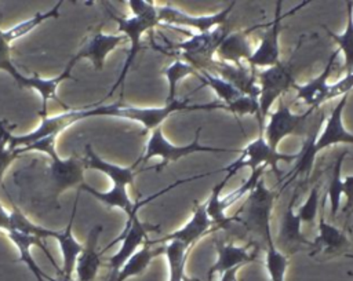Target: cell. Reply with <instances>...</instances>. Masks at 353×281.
I'll list each match as a JSON object with an SVG mask.
<instances>
[{
    "mask_svg": "<svg viewBox=\"0 0 353 281\" xmlns=\"http://www.w3.org/2000/svg\"><path fill=\"white\" fill-rule=\"evenodd\" d=\"M226 109L223 103H204V105H189V99H175L172 102L164 103L156 107H141L124 103H110V105H97L83 107V118L88 117H117L130 121L139 123L145 131H153L161 127L163 121L171 114L179 110H215Z\"/></svg>",
    "mask_w": 353,
    "mask_h": 281,
    "instance_id": "6da1fadb",
    "label": "cell"
},
{
    "mask_svg": "<svg viewBox=\"0 0 353 281\" xmlns=\"http://www.w3.org/2000/svg\"><path fill=\"white\" fill-rule=\"evenodd\" d=\"M127 6L130 7V10L132 12L131 17H119V15H114L109 11V15L117 23L119 32L121 34H124L125 39L130 41V48H128L125 61L123 63V67L120 70V74H119L117 80L114 81V84L112 85L110 91L108 92L106 98L113 95V92L119 87L124 85L125 77H127L138 52L141 51L142 36L145 34V32L153 29L157 23H160L156 3L142 1V0H131V1L127 3Z\"/></svg>",
    "mask_w": 353,
    "mask_h": 281,
    "instance_id": "7a4b0ae2",
    "label": "cell"
},
{
    "mask_svg": "<svg viewBox=\"0 0 353 281\" xmlns=\"http://www.w3.org/2000/svg\"><path fill=\"white\" fill-rule=\"evenodd\" d=\"M55 136H48L33 142L26 147H18V153L41 152L50 157V187L52 198H58L65 190L80 187L84 183V161L76 156L61 158L55 150Z\"/></svg>",
    "mask_w": 353,
    "mask_h": 281,
    "instance_id": "3957f363",
    "label": "cell"
},
{
    "mask_svg": "<svg viewBox=\"0 0 353 281\" xmlns=\"http://www.w3.org/2000/svg\"><path fill=\"white\" fill-rule=\"evenodd\" d=\"M276 200V193L265 185L263 176L255 185V187L247 194V198L230 216L232 222L240 223L247 231L258 236L263 242L273 238L270 218Z\"/></svg>",
    "mask_w": 353,
    "mask_h": 281,
    "instance_id": "277c9868",
    "label": "cell"
},
{
    "mask_svg": "<svg viewBox=\"0 0 353 281\" xmlns=\"http://www.w3.org/2000/svg\"><path fill=\"white\" fill-rule=\"evenodd\" d=\"M316 114V110L307 109L305 113H294L283 99H280L277 109L269 112L268 123L263 127V136L272 149L277 150L279 143L287 136H301L306 138L316 124L324 120V116L319 118H312Z\"/></svg>",
    "mask_w": 353,
    "mask_h": 281,
    "instance_id": "5b68a950",
    "label": "cell"
},
{
    "mask_svg": "<svg viewBox=\"0 0 353 281\" xmlns=\"http://www.w3.org/2000/svg\"><path fill=\"white\" fill-rule=\"evenodd\" d=\"M200 132H201V127H199L196 129L194 134V139L190 143L186 145H174L171 143L164 132L163 128L159 127L153 131H150V135L145 143V149L143 153L141 156V158L134 164L137 165L141 161H148L153 157H160L161 161L160 164L156 167V171H161L168 163H174L178 161L182 157H188L190 154L194 153H240V149H229V147H212V146H207V145H201L200 143Z\"/></svg>",
    "mask_w": 353,
    "mask_h": 281,
    "instance_id": "8992f818",
    "label": "cell"
},
{
    "mask_svg": "<svg viewBox=\"0 0 353 281\" xmlns=\"http://www.w3.org/2000/svg\"><path fill=\"white\" fill-rule=\"evenodd\" d=\"M256 83L259 88V134H263L265 120L270 112V107L276 101L281 99L284 94L294 90L296 85L292 59H281L274 66L256 70Z\"/></svg>",
    "mask_w": 353,
    "mask_h": 281,
    "instance_id": "52a82bcc",
    "label": "cell"
},
{
    "mask_svg": "<svg viewBox=\"0 0 353 281\" xmlns=\"http://www.w3.org/2000/svg\"><path fill=\"white\" fill-rule=\"evenodd\" d=\"M295 160H296V154H285L272 149L270 145L266 142L263 134H259L254 140L247 143V146L240 152V156L236 161H233L230 165L225 168H221V171H226L236 175L237 171H240L244 167H250L251 171L259 167H266V168H272V171L277 175L279 180L281 182L283 172L279 169V163L280 161L291 163Z\"/></svg>",
    "mask_w": 353,
    "mask_h": 281,
    "instance_id": "ba28073f",
    "label": "cell"
},
{
    "mask_svg": "<svg viewBox=\"0 0 353 281\" xmlns=\"http://www.w3.org/2000/svg\"><path fill=\"white\" fill-rule=\"evenodd\" d=\"M309 4V1L298 4L295 8H292L288 12H281L283 1H276V8H274V17L270 23H268V30L262 34L261 41L256 48H254L252 55L245 61L248 66L254 70H261L266 69L270 66H274L281 61V50H280V33L283 29V19L287 18L288 15L294 14L299 8L305 7Z\"/></svg>",
    "mask_w": 353,
    "mask_h": 281,
    "instance_id": "9c48e42d",
    "label": "cell"
},
{
    "mask_svg": "<svg viewBox=\"0 0 353 281\" xmlns=\"http://www.w3.org/2000/svg\"><path fill=\"white\" fill-rule=\"evenodd\" d=\"M228 33L229 29L226 25L216 26L204 33H193L188 40L176 43L175 50L183 56V61L200 70L212 63V56Z\"/></svg>",
    "mask_w": 353,
    "mask_h": 281,
    "instance_id": "30bf717a",
    "label": "cell"
},
{
    "mask_svg": "<svg viewBox=\"0 0 353 281\" xmlns=\"http://www.w3.org/2000/svg\"><path fill=\"white\" fill-rule=\"evenodd\" d=\"M299 196V187H295L279 223V231L276 236L274 245L287 256H291L299 251L313 248V241H309L302 231V222L294 211L295 201Z\"/></svg>",
    "mask_w": 353,
    "mask_h": 281,
    "instance_id": "8fae6325",
    "label": "cell"
},
{
    "mask_svg": "<svg viewBox=\"0 0 353 281\" xmlns=\"http://www.w3.org/2000/svg\"><path fill=\"white\" fill-rule=\"evenodd\" d=\"M157 6V14L160 22H167L176 26H186L190 29H194L197 33L208 32L216 26L226 25L228 18L236 6V1H232L226 4L225 8L215 14L208 15H193L185 11H181L179 8L171 6V4H156Z\"/></svg>",
    "mask_w": 353,
    "mask_h": 281,
    "instance_id": "7c38bea8",
    "label": "cell"
},
{
    "mask_svg": "<svg viewBox=\"0 0 353 281\" xmlns=\"http://www.w3.org/2000/svg\"><path fill=\"white\" fill-rule=\"evenodd\" d=\"M125 36L121 33H105L101 26L90 33L81 43L80 48L70 56L68 65L72 67L81 59H88L97 72L103 69V63L108 55L114 51L120 44L125 41Z\"/></svg>",
    "mask_w": 353,
    "mask_h": 281,
    "instance_id": "4fadbf2b",
    "label": "cell"
},
{
    "mask_svg": "<svg viewBox=\"0 0 353 281\" xmlns=\"http://www.w3.org/2000/svg\"><path fill=\"white\" fill-rule=\"evenodd\" d=\"M156 229L154 226L146 225L143 222H141L138 219V214H134L128 218L124 230L120 236H117L109 245L105 247L103 251L109 249L112 245H114L116 242L121 241V247L119 248V251L112 255L108 260V267L109 271H119L121 269V266L149 240L148 238V233L150 230Z\"/></svg>",
    "mask_w": 353,
    "mask_h": 281,
    "instance_id": "5bb4252c",
    "label": "cell"
},
{
    "mask_svg": "<svg viewBox=\"0 0 353 281\" xmlns=\"http://www.w3.org/2000/svg\"><path fill=\"white\" fill-rule=\"evenodd\" d=\"M215 229L214 223L211 222L207 211H205V205L204 202H199L197 200L193 201V212L192 216L188 219V222L176 229L175 231L150 241L152 244H159V245H164L168 242H179L182 245H185L186 248L192 249V247L204 236L212 233Z\"/></svg>",
    "mask_w": 353,
    "mask_h": 281,
    "instance_id": "9a60e30c",
    "label": "cell"
},
{
    "mask_svg": "<svg viewBox=\"0 0 353 281\" xmlns=\"http://www.w3.org/2000/svg\"><path fill=\"white\" fill-rule=\"evenodd\" d=\"M81 112H83V107H77V109H68L63 113H59L55 116H43L36 129L23 135H12L11 146L14 149L26 147L43 138H48V136L57 138L59 132H62L76 121L83 120Z\"/></svg>",
    "mask_w": 353,
    "mask_h": 281,
    "instance_id": "2e32d148",
    "label": "cell"
},
{
    "mask_svg": "<svg viewBox=\"0 0 353 281\" xmlns=\"http://www.w3.org/2000/svg\"><path fill=\"white\" fill-rule=\"evenodd\" d=\"M325 196L320 201L317 218V237L313 241L312 255L323 252L324 255H342L350 247V241L343 230L338 229L325 219Z\"/></svg>",
    "mask_w": 353,
    "mask_h": 281,
    "instance_id": "e0dca14e",
    "label": "cell"
},
{
    "mask_svg": "<svg viewBox=\"0 0 353 281\" xmlns=\"http://www.w3.org/2000/svg\"><path fill=\"white\" fill-rule=\"evenodd\" d=\"M252 247H256L254 244L250 245H236L230 241H221L215 238V251H216V259L214 264H211L207 278L208 281L212 280L214 274H222L226 270L239 269L244 264H248L250 262H254L256 259V248L251 249Z\"/></svg>",
    "mask_w": 353,
    "mask_h": 281,
    "instance_id": "ac0fdd59",
    "label": "cell"
},
{
    "mask_svg": "<svg viewBox=\"0 0 353 281\" xmlns=\"http://www.w3.org/2000/svg\"><path fill=\"white\" fill-rule=\"evenodd\" d=\"M347 99H349V94L342 95L341 98H338V102L332 106L325 120V125L323 127L321 132L316 138V142H314L316 153L338 143L353 145V132L346 129V127L343 125V117H342Z\"/></svg>",
    "mask_w": 353,
    "mask_h": 281,
    "instance_id": "d6986e66",
    "label": "cell"
},
{
    "mask_svg": "<svg viewBox=\"0 0 353 281\" xmlns=\"http://www.w3.org/2000/svg\"><path fill=\"white\" fill-rule=\"evenodd\" d=\"M338 55V50L332 51L325 67L321 70V73L319 76H316L314 79H312L310 81L305 83V84H296L295 85V99L302 101L307 109L312 110H320L321 105L327 101H330V83H328V77L332 72L334 63H335V58Z\"/></svg>",
    "mask_w": 353,
    "mask_h": 281,
    "instance_id": "ffe728a7",
    "label": "cell"
},
{
    "mask_svg": "<svg viewBox=\"0 0 353 281\" xmlns=\"http://www.w3.org/2000/svg\"><path fill=\"white\" fill-rule=\"evenodd\" d=\"M102 233V226L95 225L83 245V249L76 260L74 273L77 274L76 281H95L97 274L102 266V252L98 251V240Z\"/></svg>",
    "mask_w": 353,
    "mask_h": 281,
    "instance_id": "44dd1931",
    "label": "cell"
},
{
    "mask_svg": "<svg viewBox=\"0 0 353 281\" xmlns=\"http://www.w3.org/2000/svg\"><path fill=\"white\" fill-rule=\"evenodd\" d=\"M211 66L214 67L215 74L229 81L241 94L258 99L259 88L256 83V70L251 69L250 66H244L241 63L232 65V63L221 62L218 59H214Z\"/></svg>",
    "mask_w": 353,
    "mask_h": 281,
    "instance_id": "7402d4cb",
    "label": "cell"
},
{
    "mask_svg": "<svg viewBox=\"0 0 353 281\" xmlns=\"http://www.w3.org/2000/svg\"><path fill=\"white\" fill-rule=\"evenodd\" d=\"M7 237L11 240V242L17 247L18 249V253H19V260L28 266V269L32 271V274L36 277L37 281H48L50 275H47L36 263V260L33 259L32 253H30V248L32 247H39L41 251H44V253L47 255V258L50 259V262L55 266L58 274L61 273V269L55 264V260L52 259L50 251L47 249V247L44 245V242L41 241V238L39 237H33V236H29V234H23V233H19V231H15V230H11V231H7L6 233Z\"/></svg>",
    "mask_w": 353,
    "mask_h": 281,
    "instance_id": "603a6c76",
    "label": "cell"
},
{
    "mask_svg": "<svg viewBox=\"0 0 353 281\" xmlns=\"http://www.w3.org/2000/svg\"><path fill=\"white\" fill-rule=\"evenodd\" d=\"M255 28L256 26L233 33L229 32L215 52V55H218V61L232 65H240L243 59L247 61L254 52L250 41V33Z\"/></svg>",
    "mask_w": 353,
    "mask_h": 281,
    "instance_id": "cb8c5ba5",
    "label": "cell"
},
{
    "mask_svg": "<svg viewBox=\"0 0 353 281\" xmlns=\"http://www.w3.org/2000/svg\"><path fill=\"white\" fill-rule=\"evenodd\" d=\"M77 194L72 207V214H70V219L66 225V227L61 231L55 230L54 238L58 241L59 244V249H61V256H62V269L61 273L58 275H66V277H72L73 271H74V266H76V260L83 249V245L74 238L72 227H73V220L76 216V211H77Z\"/></svg>",
    "mask_w": 353,
    "mask_h": 281,
    "instance_id": "d4e9b609",
    "label": "cell"
},
{
    "mask_svg": "<svg viewBox=\"0 0 353 281\" xmlns=\"http://www.w3.org/2000/svg\"><path fill=\"white\" fill-rule=\"evenodd\" d=\"M83 161H84L85 168L95 169V171H99V172L105 174L113 182V185H123V186H127V187L134 185V179H135L134 168H135V165L123 167V165L109 163V161L103 160L102 157H99L90 143H87L84 146V158H83Z\"/></svg>",
    "mask_w": 353,
    "mask_h": 281,
    "instance_id": "484cf974",
    "label": "cell"
},
{
    "mask_svg": "<svg viewBox=\"0 0 353 281\" xmlns=\"http://www.w3.org/2000/svg\"><path fill=\"white\" fill-rule=\"evenodd\" d=\"M72 66L66 63L65 69L55 77H50V79H44V77H40L37 74L34 76H25V80L21 85V88H29V90H34L40 98H41V110H40V116H47V103L50 99H57V88L58 85L63 81V80H68V79H72ZM58 101V99H57ZM59 105H62L66 110L68 107L61 102L58 101Z\"/></svg>",
    "mask_w": 353,
    "mask_h": 281,
    "instance_id": "4316f807",
    "label": "cell"
},
{
    "mask_svg": "<svg viewBox=\"0 0 353 281\" xmlns=\"http://www.w3.org/2000/svg\"><path fill=\"white\" fill-rule=\"evenodd\" d=\"M165 245L153 247V244L148 240L119 270L116 281H127L131 277L142 274L150 262L160 253H164Z\"/></svg>",
    "mask_w": 353,
    "mask_h": 281,
    "instance_id": "83f0119b",
    "label": "cell"
},
{
    "mask_svg": "<svg viewBox=\"0 0 353 281\" xmlns=\"http://www.w3.org/2000/svg\"><path fill=\"white\" fill-rule=\"evenodd\" d=\"M328 36L338 44V52L343 54V70L350 73L353 70V1H346V26L342 33L328 30Z\"/></svg>",
    "mask_w": 353,
    "mask_h": 281,
    "instance_id": "f1b7e54d",
    "label": "cell"
},
{
    "mask_svg": "<svg viewBox=\"0 0 353 281\" xmlns=\"http://www.w3.org/2000/svg\"><path fill=\"white\" fill-rule=\"evenodd\" d=\"M196 76L201 81L203 85L210 87L216 94V96L223 102V106L226 107V110H228V107H230L243 95L229 81H226L225 79L219 77L218 74H214L212 72H210L207 69L197 70Z\"/></svg>",
    "mask_w": 353,
    "mask_h": 281,
    "instance_id": "f546056e",
    "label": "cell"
},
{
    "mask_svg": "<svg viewBox=\"0 0 353 281\" xmlns=\"http://www.w3.org/2000/svg\"><path fill=\"white\" fill-rule=\"evenodd\" d=\"M321 121H319L316 124V127L313 128V131L305 138L303 140V145H302V149L299 150V153H296V163H295V167L294 169L290 172V179L288 182H291L292 179H295L296 176H301V175H309L313 165H314V158L317 156V153L314 152V142H316V138L319 136V129L321 127Z\"/></svg>",
    "mask_w": 353,
    "mask_h": 281,
    "instance_id": "4dcf8cb0",
    "label": "cell"
},
{
    "mask_svg": "<svg viewBox=\"0 0 353 281\" xmlns=\"http://www.w3.org/2000/svg\"><path fill=\"white\" fill-rule=\"evenodd\" d=\"M62 6V1H58L57 4H54L50 10L47 11H39L36 12L34 15H32L30 18L22 21V22H18L17 25H14L12 28L7 29V30H3L4 33V37L7 39L8 43L22 37V36H26L28 33H30L32 30H34L39 25H41L43 22H46L47 19L50 18H57L59 15V8Z\"/></svg>",
    "mask_w": 353,
    "mask_h": 281,
    "instance_id": "1f68e13d",
    "label": "cell"
},
{
    "mask_svg": "<svg viewBox=\"0 0 353 281\" xmlns=\"http://www.w3.org/2000/svg\"><path fill=\"white\" fill-rule=\"evenodd\" d=\"M347 156V150H342L338 157L334 161V167H332V174H331V179L328 182V189L327 193L324 194L325 198H328L330 202V216L334 220L335 216L338 215L339 209H341V197H342V164L345 157Z\"/></svg>",
    "mask_w": 353,
    "mask_h": 281,
    "instance_id": "d6a6232c",
    "label": "cell"
},
{
    "mask_svg": "<svg viewBox=\"0 0 353 281\" xmlns=\"http://www.w3.org/2000/svg\"><path fill=\"white\" fill-rule=\"evenodd\" d=\"M265 267L270 281H285V271L288 267V256L283 253L276 245L273 238L265 242Z\"/></svg>",
    "mask_w": 353,
    "mask_h": 281,
    "instance_id": "836d02e7",
    "label": "cell"
},
{
    "mask_svg": "<svg viewBox=\"0 0 353 281\" xmlns=\"http://www.w3.org/2000/svg\"><path fill=\"white\" fill-rule=\"evenodd\" d=\"M232 176H233L232 174L226 172V176H225L219 183H216V185L212 187L208 200L204 202L205 211H207V214H208L211 222L214 223L215 229H226V227L232 223V218L226 215V212L221 208L219 201H218L223 186L229 182V179H230Z\"/></svg>",
    "mask_w": 353,
    "mask_h": 281,
    "instance_id": "e575fe53",
    "label": "cell"
},
{
    "mask_svg": "<svg viewBox=\"0 0 353 281\" xmlns=\"http://www.w3.org/2000/svg\"><path fill=\"white\" fill-rule=\"evenodd\" d=\"M164 245V255L168 263V281H182L186 274L185 264L190 249L179 242H168Z\"/></svg>",
    "mask_w": 353,
    "mask_h": 281,
    "instance_id": "d590c367",
    "label": "cell"
},
{
    "mask_svg": "<svg viewBox=\"0 0 353 281\" xmlns=\"http://www.w3.org/2000/svg\"><path fill=\"white\" fill-rule=\"evenodd\" d=\"M196 73H197V69L183 59H175L172 63H170L163 70V74L165 76L167 83H168V92L165 96V103L175 101L179 83L189 74H196Z\"/></svg>",
    "mask_w": 353,
    "mask_h": 281,
    "instance_id": "8d00e7d4",
    "label": "cell"
},
{
    "mask_svg": "<svg viewBox=\"0 0 353 281\" xmlns=\"http://www.w3.org/2000/svg\"><path fill=\"white\" fill-rule=\"evenodd\" d=\"M10 223H11V230L23 233V234H29L33 237H39V238H54L55 230H50L46 229L43 226L36 225L34 222H32L17 205L12 204V209L10 211Z\"/></svg>",
    "mask_w": 353,
    "mask_h": 281,
    "instance_id": "74e56055",
    "label": "cell"
},
{
    "mask_svg": "<svg viewBox=\"0 0 353 281\" xmlns=\"http://www.w3.org/2000/svg\"><path fill=\"white\" fill-rule=\"evenodd\" d=\"M11 129L6 121L0 120V185L4 172L11 165V163L19 156L18 149L11 146Z\"/></svg>",
    "mask_w": 353,
    "mask_h": 281,
    "instance_id": "f35d334b",
    "label": "cell"
},
{
    "mask_svg": "<svg viewBox=\"0 0 353 281\" xmlns=\"http://www.w3.org/2000/svg\"><path fill=\"white\" fill-rule=\"evenodd\" d=\"M319 208H320V187L319 185H316L310 189L306 201L296 209V215L301 219L302 225H313L319 215Z\"/></svg>",
    "mask_w": 353,
    "mask_h": 281,
    "instance_id": "ab89813d",
    "label": "cell"
},
{
    "mask_svg": "<svg viewBox=\"0 0 353 281\" xmlns=\"http://www.w3.org/2000/svg\"><path fill=\"white\" fill-rule=\"evenodd\" d=\"M0 70L7 72L14 80L15 83L21 87L23 80H25V74H22L17 66L12 63L11 59V43L7 41V39L4 37L3 29H0Z\"/></svg>",
    "mask_w": 353,
    "mask_h": 281,
    "instance_id": "60d3db41",
    "label": "cell"
},
{
    "mask_svg": "<svg viewBox=\"0 0 353 281\" xmlns=\"http://www.w3.org/2000/svg\"><path fill=\"white\" fill-rule=\"evenodd\" d=\"M353 90V70L345 74L338 81L330 84V99L341 98L342 95L349 94Z\"/></svg>",
    "mask_w": 353,
    "mask_h": 281,
    "instance_id": "b9f144b4",
    "label": "cell"
},
{
    "mask_svg": "<svg viewBox=\"0 0 353 281\" xmlns=\"http://www.w3.org/2000/svg\"><path fill=\"white\" fill-rule=\"evenodd\" d=\"M342 194L346 197L343 212H349L353 209V175L342 179Z\"/></svg>",
    "mask_w": 353,
    "mask_h": 281,
    "instance_id": "7bdbcfd3",
    "label": "cell"
},
{
    "mask_svg": "<svg viewBox=\"0 0 353 281\" xmlns=\"http://www.w3.org/2000/svg\"><path fill=\"white\" fill-rule=\"evenodd\" d=\"M11 229V223H10V211H7L1 202H0V230L3 233H7Z\"/></svg>",
    "mask_w": 353,
    "mask_h": 281,
    "instance_id": "ee69618b",
    "label": "cell"
},
{
    "mask_svg": "<svg viewBox=\"0 0 353 281\" xmlns=\"http://www.w3.org/2000/svg\"><path fill=\"white\" fill-rule=\"evenodd\" d=\"M237 270L239 269H232L226 270L222 274H219V281H239L237 280Z\"/></svg>",
    "mask_w": 353,
    "mask_h": 281,
    "instance_id": "f6af8a7d",
    "label": "cell"
},
{
    "mask_svg": "<svg viewBox=\"0 0 353 281\" xmlns=\"http://www.w3.org/2000/svg\"><path fill=\"white\" fill-rule=\"evenodd\" d=\"M48 281H76L74 278H73V275L72 277H66V275H59L58 278H48Z\"/></svg>",
    "mask_w": 353,
    "mask_h": 281,
    "instance_id": "bcb514c9",
    "label": "cell"
},
{
    "mask_svg": "<svg viewBox=\"0 0 353 281\" xmlns=\"http://www.w3.org/2000/svg\"><path fill=\"white\" fill-rule=\"evenodd\" d=\"M117 273H119V271H109V274H108V277H106L105 281H116Z\"/></svg>",
    "mask_w": 353,
    "mask_h": 281,
    "instance_id": "7dc6e473",
    "label": "cell"
},
{
    "mask_svg": "<svg viewBox=\"0 0 353 281\" xmlns=\"http://www.w3.org/2000/svg\"><path fill=\"white\" fill-rule=\"evenodd\" d=\"M182 281H200L199 278H196V277H189V275H186L185 274V277H183V280Z\"/></svg>",
    "mask_w": 353,
    "mask_h": 281,
    "instance_id": "c3c4849f",
    "label": "cell"
},
{
    "mask_svg": "<svg viewBox=\"0 0 353 281\" xmlns=\"http://www.w3.org/2000/svg\"><path fill=\"white\" fill-rule=\"evenodd\" d=\"M347 274H349L350 277H353V271H352V270H349V271H347Z\"/></svg>",
    "mask_w": 353,
    "mask_h": 281,
    "instance_id": "681fc988",
    "label": "cell"
}]
</instances>
